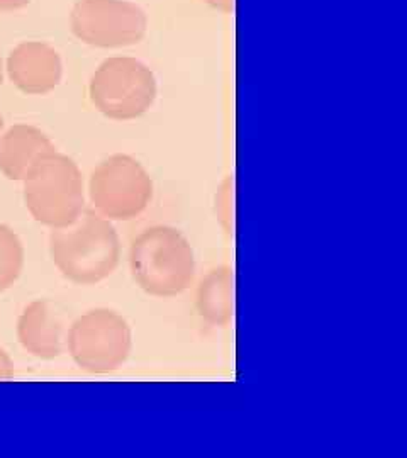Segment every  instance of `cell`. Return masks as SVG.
Masks as SVG:
<instances>
[{"label":"cell","mask_w":407,"mask_h":458,"mask_svg":"<svg viewBox=\"0 0 407 458\" xmlns=\"http://www.w3.org/2000/svg\"><path fill=\"white\" fill-rule=\"evenodd\" d=\"M49 253L70 282L96 285L114 274L121 260V242L109 219L83 209L72 225L53 229Z\"/></svg>","instance_id":"obj_1"},{"label":"cell","mask_w":407,"mask_h":458,"mask_svg":"<svg viewBox=\"0 0 407 458\" xmlns=\"http://www.w3.org/2000/svg\"><path fill=\"white\" fill-rule=\"evenodd\" d=\"M130 268L134 282L147 294L175 297L194 282L196 257L179 229L151 226L131 243Z\"/></svg>","instance_id":"obj_2"},{"label":"cell","mask_w":407,"mask_h":458,"mask_svg":"<svg viewBox=\"0 0 407 458\" xmlns=\"http://www.w3.org/2000/svg\"><path fill=\"white\" fill-rule=\"evenodd\" d=\"M22 182L26 208L43 226L65 228L83 211L81 168L66 155L58 151L45 155Z\"/></svg>","instance_id":"obj_3"},{"label":"cell","mask_w":407,"mask_h":458,"mask_svg":"<svg viewBox=\"0 0 407 458\" xmlns=\"http://www.w3.org/2000/svg\"><path fill=\"white\" fill-rule=\"evenodd\" d=\"M157 94L155 73L131 56L104 60L89 83V96L96 109L114 121H132L147 114Z\"/></svg>","instance_id":"obj_4"},{"label":"cell","mask_w":407,"mask_h":458,"mask_svg":"<svg viewBox=\"0 0 407 458\" xmlns=\"http://www.w3.org/2000/svg\"><path fill=\"white\" fill-rule=\"evenodd\" d=\"M70 357L89 374H111L130 359L132 331L119 312L98 308L81 314L68 331Z\"/></svg>","instance_id":"obj_5"},{"label":"cell","mask_w":407,"mask_h":458,"mask_svg":"<svg viewBox=\"0 0 407 458\" xmlns=\"http://www.w3.org/2000/svg\"><path fill=\"white\" fill-rule=\"evenodd\" d=\"M94 211L109 221H131L145 213L153 199L147 168L130 155H113L96 166L89 181Z\"/></svg>","instance_id":"obj_6"},{"label":"cell","mask_w":407,"mask_h":458,"mask_svg":"<svg viewBox=\"0 0 407 458\" xmlns=\"http://www.w3.org/2000/svg\"><path fill=\"white\" fill-rule=\"evenodd\" d=\"M70 26L90 47L124 48L145 38L148 17L130 0H79L72 9Z\"/></svg>","instance_id":"obj_7"},{"label":"cell","mask_w":407,"mask_h":458,"mask_svg":"<svg viewBox=\"0 0 407 458\" xmlns=\"http://www.w3.org/2000/svg\"><path fill=\"white\" fill-rule=\"evenodd\" d=\"M11 82L28 96H43L62 82L64 65L58 51L43 41H24L7 58Z\"/></svg>","instance_id":"obj_8"},{"label":"cell","mask_w":407,"mask_h":458,"mask_svg":"<svg viewBox=\"0 0 407 458\" xmlns=\"http://www.w3.org/2000/svg\"><path fill=\"white\" fill-rule=\"evenodd\" d=\"M17 340L41 360H55L64 353V321L49 301L38 299L24 308L17 319Z\"/></svg>","instance_id":"obj_9"},{"label":"cell","mask_w":407,"mask_h":458,"mask_svg":"<svg viewBox=\"0 0 407 458\" xmlns=\"http://www.w3.org/2000/svg\"><path fill=\"white\" fill-rule=\"evenodd\" d=\"M51 151L56 148L41 130L14 124L0 136V172L9 181L22 182L34 165Z\"/></svg>","instance_id":"obj_10"},{"label":"cell","mask_w":407,"mask_h":458,"mask_svg":"<svg viewBox=\"0 0 407 458\" xmlns=\"http://www.w3.org/2000/svg\"><path fill=\"white\" fill-rule=\"evenodd\" d=\"M199 316L211 327H226L234 316V272L231 267L212 268L197 287Z\"/></svg>","instance_id":"obj_11"},{"label":"cell","mask_w":407,"mask_h":458,"mask_svg":"<svg viewBox=\"0 0 407 458\" xmlns=\"http://www.w3.org/2000/svg\"><path fill=\"white\" fill-rule=\"evenodd\" d=\"M24 245L16 231L0 225V294L16 284L24 268Z\"/></svg>","instance_id":"obj_12"},{"label":"cell","mask_w":407,"mask_h":458,"mask_svg":"<svg viewBox=\"0 0 407 458\" xmlns=\"http://www.w3.org/2000/svg\"><path fill=\"white\" fill-rule=\"evenodd\" d=\"M233 197H234L233 179H228V181L225 182L219 196L216 199V209H217V214H219V219H221L223 226L226 228L228 233L233 231V216H234V211H233Z\"/></svg>","instance_id":"obj_13"},{"label":"cell","mask_w":407,"mask_h":458,"mask_svg":"<svg viewBox=\"0 0 407 458\" xmlns=\"http://www.w3.org/2000/svg\"><path fill=\"white\" fill-rule=\"evenodd\" d=\"M14 376H16L14 361L4 348H0V380H7Z\"/></svg>","instance_id":"obj_14"},{"label":"cell","mask_w":407,"mask_h":458,"mask_svg":"<svg viewBox=\"0 0 407 458\" xmlns=\"http://www.w3.org/2000/svg\"><path fill=\"white\" fill-rule=\"evenodd\" d=\"M31 0H0V13H9V11H19L30 5Z\"/></svg>","instance_id":"obj_15"},{"label":"cell","mask_w":407,"mask_h":458,"mask_svg":"<svg viewBox=\"0 0 407 458\" xmlns=\"http://www.w3.org/2000/svg\"><path fill=\"white\" fill-rule=\"evenodd\" d=\"M206 2L214 9L223 11V13L233 11V4H234V0H206Z\"/></svg>","instance_id":"obj_16"},{"label":"cell","mask_w":407,"mask_h":458,"mask_svg":"<svg viewBox=\"0 0 407 458\" xmlns=\"http://www.w3.org/2000/svg\"><path fill=\"white\" fill-rule=\"evenodd\" d=\"M4 83V66H2V60H0V87Z\"/></svg>","instance_id":"obj_17"},{"label":"cell","mask_w":407,"mask_h":458,"mask_svg":"<svg viewBox=\"0 0 407 458\" xmlns=\"http://www.w3.org/2000/svg\"><path fill=\"white\" fill-rule=\"evenodd\" d=\"M2 130H4V117L0 114V134H2Z\"/></svg>","instance_id":"obj_18"}]
</instances>
